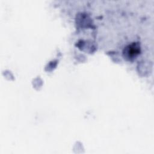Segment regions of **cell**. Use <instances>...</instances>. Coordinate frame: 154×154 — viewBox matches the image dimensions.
I'll use <instances>...</instances> for the list:
<instances>
[{"mask_svg":"<svg viewBox=\"0 0 154 154\" xmlns=\"http://www.w3.org/2000/svg\"><path fill=\"white\" fill-rule=\"evenodd\" d=\"M141 52L140 45L138 42H133L125 46L123 51V55L125 59L132 61Z\"/></svg>","mask_w":154,"mask_h":154,"instance_id":"cell-1","label":"cell"}]
</instances>
